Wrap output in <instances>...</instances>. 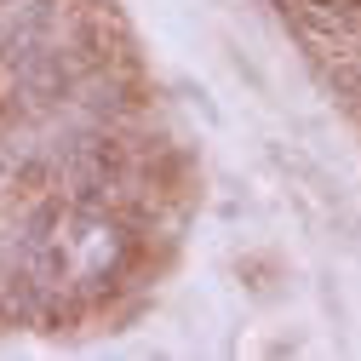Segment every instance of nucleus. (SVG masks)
Wrapping results in <instances>:
<instances>
[{"label": "nucleus", "mask_w": 361, "mask_h": 361, "mask_svg": "<svg viewBox=\"0 0 361 361\" xmlns=\"http://www.w3.org/2000/svg\"><path fill=\"white\" fill-rule=\"evenodd\" d=\"M12 69V80H18V92L29 98V104H63V98H75V80L86 75L80 69V58L75 52H63V47H35V52H23L18 63H6Z\"/></svg>", "instance_id": "f257e3e1"}, {"label": "nucleus", "mask_w": 361, "mask_h": 361, "mask_svg": "<svg viewBox=\"0 0 361 361\" xmlns=\"http://www.w3.org/2000/svg\"><path fill=\"white\" fill-rule=\"evenodd\" d=\"M63 0H0V63H18L23 52L58 40Z\"/></svg>", "instance_id": "f03ea898"}]
</instances>
